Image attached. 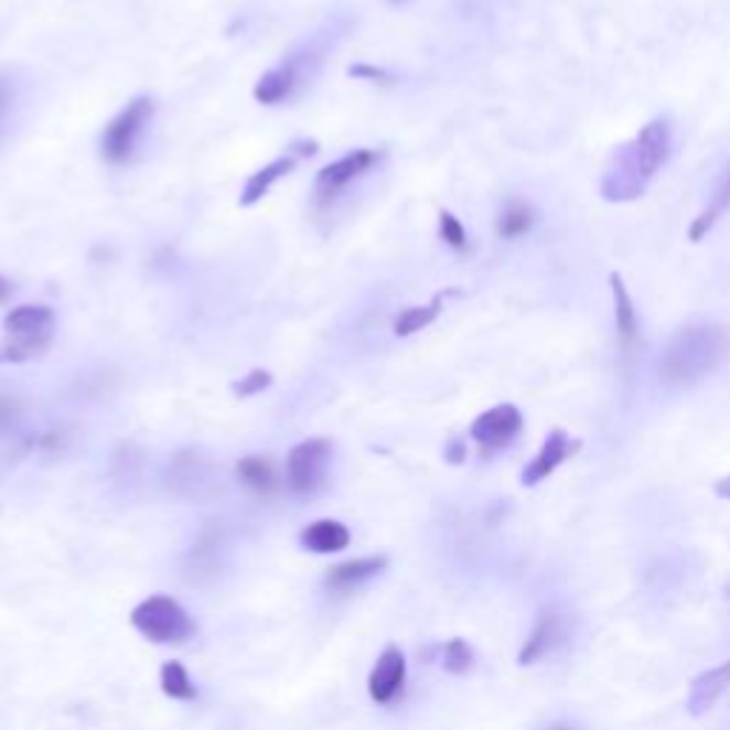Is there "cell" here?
Returning <instances> with one entry per match:
<instances>
[{
    "label": "cell",
    "mask_w": 730,
    "mask_h": 730,
    "mask_svg": "<svg viewBox=\"0 0 730 730\" xmlns=\"http://www.w3.org/2000/svg\"><path fill=\"white\" fill-rule=\"evenodd\" d=\"M730 354V331L719 323H690L665 345L659 359V379L668 388L696 386L713 374Z\"/></svg>",
    "instance_id": "cell-1"
},
{
    "label": "cell",
    "mask_w": 730,
    "mask_h": 730,
    "mask_svg": "<svg viewBox=\"0 0 730 730\" xmlns=\"http://www.w3.org/2000/svg\"><path fill=\"white\" fill-rule=\"evenodd\" d=\"M445 460L448 462H462V460H465V445H462L460 440L451 442V445H448V451H445Z\"/></svg>",
    "instance_id": "cell-26"
},
{
    "label": "cell",
    "mask_w": 730,
    "mask_h": 730,
    "mask_svg": "<svg viewBox=\"0 0 730 730\" xmlns=\"http://www.w3.org/2000/svg\"><path fill=\"white\" fill-rule=\"evenodd\" d=\"M476 665V654L465 640H451L442 648V668L454 676H465Z\"/></svg>",
    "instance_id": "cell-23"
},
{
    "label": "cell",
    "mask_w": 730,
    "mask_h": 730,
    "mask_svg": "<svg viewBox=\"0 0 730 730\" xmlns=\"http://www.w3.org/2000/svg\"><path fill=\"white\" fill-rule=\"evenodd\" d=\"M3 109H7V92L0 86V115H3Z\"/></svg>",
    "instance_id": "cell-30"
},
{
    "label": "cell",
    "mask_w": 730,
    "mask_h": 730,
    "mask_svg": "<svg viewBox=\"0 0 730 730\" xmlns=\"http://www.w3.org/2000/svg\"><path fill=\"white\" fill-rule=\"evenodd\" d=\"M3 297H7V283L0 280V300H3Z\"/></svg>",
    "instance_id": "cell-31"
},
{
    "label": "cell",
    "mask_w": 730,
    "mask_h": 730,
    "mask_svg": "<svg viewBox=\"0 0 730 730\" xmlns=\"http://www.w3.org/2000/svg\"><path fill=\"white\" fill-rule=\"evenodd\" d=\"M670 154V124L665 118L651 120L642 126L640 135L627 146H622L613 165L602 180V197L611 203L636 201L645 186L659 172Z\"/></svg>",
    "instance_id": "cell-2"
},
{
    "label": "cell",
    "mask_w": 730,
    "mask_h": 730,
    "mask_svg": "<svg viewBox=\"0 0 730 730\" xmlns=\"http://www.w3.org/2000/svg\"><path fill=\"white\" fill-rule=\"evenodd\" d=\"M386 566L388 557H383V554H379V557L348 559V562H340V566H334L325 573V588L337 593L354 591V588H359L363 582H368V579L386 571Z\"/></svg>",
    "instance_id": "cell-11"
},
{
    "label": "cell",
    "mask_w": 730,
    "mask_h": 730,
    "mask_svg": "<svg viewBox=\"0 0 730 730\" xmlns=\"http://www.w3.org/2000/svg\"><path fill=\"white\" fill-rule=\"evenodd\" d=\"M55 334V311L49 305H18L3 320L0 363H26L41 357Z\"/></svg>",
    "instance_id": "cell-3"
},
{
    "label": "cell",
    "mask_w": 730,
    "mask_h": 730,
    "mask_svg": "<svg viewBox=\"0 0 730 730\" xmlns=\"http://www.w3.org/2000/svg\"><path fill=\"white\" fill-rule=\"evenodd\" d=\"M440 235L451 248H465V243H469V237H465V228H462V223L457 221L451 212L440 214Z\"/></svg>",
    "instance_id": "cell-24"
},
{
    "label": "cell",
    "mask_w": 730,
    "mask_h": 730,
    "mask_svg": "<svg viewBox=\"0 0 730 730\" xmlns=\"http://www.w3.org/2000/svg\"><path fill=\"white\" fill-rule=\"evenodd\" d=\"M348 72H352L354 77H374V80H377V77H386V72L374 69V66H352Z\"/></svg>",
    "instance_id": "cell-27"
},
{
    "label": "cell",
    "mask_w": 730,
    "mask_h": 730,
    "mask_svg": "<svg viewBox=\"0 0 730 730\" xmlns=\"http://www.w3.org/2000/svg\"><path fill=\"white\" fill-rule=\"evenodd\" d=\"M534 226V208L523 201H511L503 208L500 221H496V232L505 237V240H514V237H523L528 228Z\"/></svg>",
    "instance_id": "cell-22"
},
{
    "label": "cell",
    "mask_w": 730,
    "mask_h": 730,
    "mask_svg": "<svg viewBox=\"0 0 730 730\" xmlns=\"http://www.w3.org/2000/svg\"><path fill=\"white\" fill-rule=\"evenodd\" d=\"M579 448H582V442L571 440L562 428H554L551 434H548V440L543 442V448H539V454L525 465L523 471L525 489H534V485H539L543 480H548L562 462L571 460V457L577 454Z\"/></svg>",
    "instance_id": "cell-10"
},
{
    "label": "cell",
    "mask_w": 730,
    "mask_h": 730,
    "mask_svg": "<svg viewBox=\"0 0 730 730\" xmlns=\"http://www.w3.org/2000/svg\"><path fill=\"white\" fill-rule=\"evenodd\" d=\"M728 208H730V165H728V172H724V178L719 180V186H717V192H713V201H710V206L705 208V212L699 214L694 223H690V232H688L690 240L694 243L702 240L710 228H713V223H717L719 217L728 212Z\"/></svg>",
    "instance_id": "cell-17"
},
{
    "label": "cell",
    "mask_w": 730,
    "mask_h": 730,
    "mask_svg": "<svg viewBox=\"0 0 730 730\" xmlns=\"http://www.w3.org/2000/svg\"><path fill=\"white\" fill-rule=\"evenodd\" d=\"M519 431H523V414H519L517 406H508V402L489 408L471 422V440L483 448L485 454L508 448L511 442L517 440Z\"/></svg>",
    "instance_id": "cell-8"
},
{
    "label": "cell",
    "mask_w": 730,
    "mask_h": 730,
    "mask_svg": "<svg viewBox=\"0 0 730 730\" xmlns=\"http://www.w3.org/2000/svg\"><path fill=\"white\" fill-rule=\"evenodd\" d=\"M348 543H352V534L337 519H318L300 530V545L311 554H337L348 548Z\"/></svg>",
    "instance_id": "cell-14"
},
{
    "label": "cell",
    "mask_w": 730,
    "mask_h": 730,
    "mask_svg": "<svg viewBox=\"0 0 730 730\" xmlns=\"http://www.w3.org/2000/svg\"><path fill=\"white\" fill-rule=\"evenodd\" d=\"M271 386V374L269 372H251L246 377H240V383H235L237 397H255L262 388Z\"/></svg>",
    "instance_id": "cell-25"
},
{
    "label": "cell",
    "mask_w": 730,
    "mask_h": 730,
    "mask_svg": "<svg viewBox=\"0 0 730 730\" xmlns=\"http://www.w3.org/2000/svg\"><path fill=\"white\" fill-rule=\"evenodd\" d=\"M294 89V69L291 66H280V69H271L260 77V83L255 86V97L260 104L271 106L280 104Z\"/></svg>",
    "instance_id": "cell-19"
},
{
    "label": "cell",
    "mask_w": 730,
    "mask_h": 730,
    "mask_svg": "<svg viewBox=\"0 0 730 730\" xmlns=\"http://www.w3.org/2000/svg\"><path fill=\"white\" fill-rule=\"evenodd\" d=\"M730 688V662H722L719 668L705 670L702 676H696L688 694V713L690 717H702L713 705L719 702V696Z\"/></svg>",
    "instance_id": "cell-12"
},
{
    "label": "cell",
    "mask_w": 730,
    "mask_h": 730,
    "mask_svg": "<svg viewBox=\"0 0 730 730\" xmlns=\"http://www.w3.org/2000/svg\"><path fill=\"white\" fill-rule=\"evenodd\" d=\"M160 688H163L169 699H178V702H192L194 696H197V688H194L189 670L174 659L165 662L163 668H160Z\"/></svg>",
    "instance_id": "cell-20"
},
{
    "label": "cell",
    "mask_w": 730,
    "mask_h": 730,
    "mask_svg": "<svg viewBox=\"0 0 730 730\" xmlns=\"http://www.w3.org/2000/svg\"><path fill=\"white\" fill-rule=\"evenodd\" d=\"M377 160V154L368 152V149H357V152L345 154V158H340L337 163L325 165L323 172L318 174V192L323 194V197H329V194L340 192V189L345 186V183H352L357 174H363L368 165Z\"/></svg>",
    "instance_id": "cell-13"
},
{
    "label": "cell",
    "mask_w": 730,
    "mask_h": 730,
    "mask_svg": "<svg viewBox=\"0 0 730 730\" xmlns=\"http://www.w3.org/2000/svg\"><path fill=\"white\" fill-rule=\"evenodd\" d=\"M568 634H571V616L559 608H543L530 627L528 640H525L523 651H519V665H537L539 659L551 656L559 645H566Z\"/></svg>",
    "instance_id": "cell-7"
},
{
    "label": "cell",
    "mask_w": 730,
    "mask_h": 730,
    "mask_svg": "<svg viewBox=\"0 0 730 730\" xmlns=\"http://www.w3.org/2000/svg\"><path fill=\"white\" fill-rule=\"evenodd\" d=\"M131 627L154 645H180L194 636V620L178 600L154 593L131 611Z\"/></svg>",
    "instance_id": "cell-4"
},
{
    "label": "cell",
    "mask_w": 730,
    "mask_h": 730,
    "mask_svg": "<svg viewBox=\"0 0 730 730\" xmlns=\"http://www.w3.org/2000/svg\"><path fill=\"white\" fill-rule=\"evenodd\" d=\"M713 491H717V496H722V500H730V476L719 480V483L713 485Z\"/></svg>",
    "instance_id": "cell-28"
},
{
    "label": "cell",
    "mask_w": 730,
    "mask_h": 730,
    "mask_svg": "<svg viewBox=\"0 0 730 730\" xmlns=\"http://www.w3.org/2000/svg\"><path fill=\"white\" fill-rule=\"evenodd\" d=\"M406 656L397 645H388L374 662L372 676H368V696L377 705H391L406 688Z\"/></svg>",
    "instance_id": "cell-9"
},
{
    "label": "cell",
    "mask_w": 730,
    "mask_h": 730,
    "mask_svg": "<svg viewBox=\"0 0 730 730\" xmlns=\"http://www.w3.org/2000/svg\"><path fill=\"white\" fill-rule=\"evenodd\" d=\"M611 291H613V318H616V331H620L622 348H625V352H634L636 334H640V320H636L634 300L627 294L620 275H611Z\"/></svg>",
    "instance_id": "cell-15"
},
{
    "label": "cell",
    "mask_w": 730,
    "mask_h": 730,
    "mask_svg": "<svg viewBox=\"0 0 730 730\" xmlns=\"http://www.w3.org/2000/svg\"><path fill=\"white\" fill-rule=\"evenodd\" d=\"M442 297H434L428 305H414V309H402L400 318L394 320V334L397 337H408V334H414V331H422L426 325L434 323L437 318H440V309H442Z\"/></svg>",
    "instance_id": "cell-21"
},
{
    "label": "cell",
    "mask_w": 730,
    "mask_h": 730,
    "mask_svg": "<svg viewBox=\"0 0 730 730\" xmlns=\"http://www.w3.org/2000/svg\"><path fill=\"white\" fill-rule=\"evenodd\" d=\"M331 462V442L323 437L297 442L286 462V480L294 494H314L325 483Z\"/></svg>",
    "instance_id": "cell-5"
},
{
    "label": "cell",
    "mask_w": 730,
    "mask_h": 730,
    "mask_svg": "<svg viewBox=\"0 0 730 730\" xmlns=\"http://www.w3.org/2000/svg\"><path fill=\"white\" fill-rule=\"evenodd\" d=\"M548 730H582V728H577V724H566V722H559V724H551V728Z\"/></svg>",
    "instance_id": "cell-29"
},
{
    "label": "cell",
    "mask_w": 730,
    "mask_h": 730,
    "mask_svg": "<svg viewBox=\"0 0 730 730\" xmlns=\"http://www.w3.org/2000/svg\"><path fill=\"white\" fill-rule=\"evenodd\" d=\"M291 169H294V158H280V160H275V163L266 165V169H260V172L251 174L246 183V189H243V194H240V206H255L257 201H262L266 192L275 186L277 180L286 178Z\"/></svg>",
    "instance_id": "cell-16"
},
{
    "label": "cell",
    "mask_w": 730,
    "mask_h": 730,
    "mask_svg": "<svg viewBox=\"0 0 730 730\" xmlns=\"http://www.w3.org/2000/svg\"><path fill=\"white\" fill-rule=\"evenodd\" d=\"M237 476H240L248 489H255L257 494H269L277 485V471L269 457H246V460H240Z\"/></svg>",
    "instance_id": "cell-18"
},
{
    "label": "cell",
    "mask_w": 730,
    "mask_h": 730,
    "mask_svg": "<svg viewBox=\"0 0 730 730\" xmlns=\"http://www.w3.org/2000/svg\"><path fill=\"white\" fill-rule=\"evenodd\" d=\"M152 111L154 106L149 97H135V100L120 111L118 118L106 126V135H104L106 160H111V163H124V160H129V154L135 152V146H138V138L143 135L146 124L152 120Z\"/></svg>",
    "instance_id": "cell-6"
}]
</instances>
